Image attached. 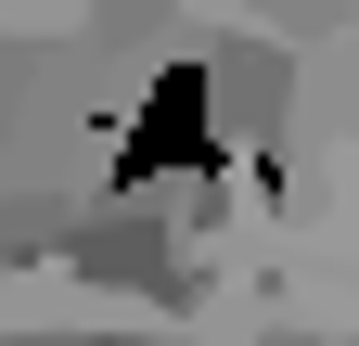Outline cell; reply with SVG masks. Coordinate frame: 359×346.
<instances>
[{"instance_id": "obj_1", "label": "cell", "mask_w": 359, "mask_h": 346, "mask_svg": "<svg viewBox=\"0 0 359 346\" xmlns=\"http://www.w3.org/2000/svg\"><path fill=\"white\" fill-rule=\"evenodd\" d=\"M116 180H128V193H154V180H231V116H218V90H205L193 64L154 77V103L128 116Z\"/></svg>"}]
</instances>
